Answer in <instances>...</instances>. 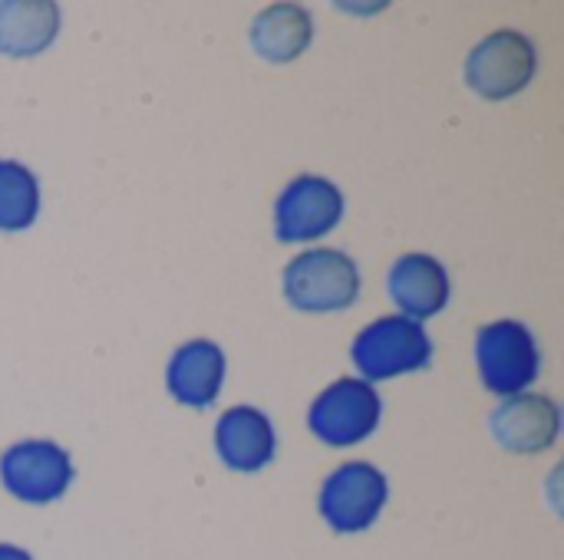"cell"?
<instances>
[{"instance_id": "1", "label": "cell", "mask_w": 564, "mask_h": 560, "mask_svg": "<svg viewBox=\"0 0 564 560\" xmlns=\"http://www.w3.org/2000/svg\"><path fill=\"white\" fill-rule=\"evenodd\" d=\"M360 294L357 264L334 248H314L284 267V297L304 314L347 310Z\"/></svg>"}, {"instance_id": "2", "label": "cell", "mask_w": 564, "mask_h": 560, "mask_svg": "<svg viewBox=\"0 0 564 560\" xmlns=\"http://www.w3.org/2000/svg\"><path fill=\"white\" fill-rule=\"evenodd\" d=\"M539 69L535 43L519 30H496L479 40L466 59V83L476 96L502 102L519 96Z\"/></svg>"}, {"instance_id": "3", "label": "cell", "mask_w": 564, "mask_h": 560, "mask_svg": "<svg viewBox=\"0 0 564 560\" xmlns=\"http://www.w3.org/2000/svg\"><path fill=\"white\" fill-rule=\"evenodd\" d=\"M390 498L387 475L370 462H344L321 485V518L337 535H360L377 525Z\"/></svg>"}, {"instance_id": "4", "label": "cell", "mask_w": 564, "mask_h": 560, "mask_svg": "<svg viewBox=\"0 0 564 560\" xmlns=\"http://www.w3.org/2000/svg\"><path fill=\"white\" fill-rule=\"evenodd\" d=\"M476 363L486 389L499 396L525 393L539 376V343L532 330L519 320H496L476 337Z\"/></svg>"}, {"instance_id": "5", "label": "cell", "mask_w": 564, "mask_h": 560, "mask_svg": "<svg viewBox=\"0 0 564 560\" xmlns=\"http://www.w3.org/2000/svg\"><path fill=\"white\" fill-rule=\"evenodd\" d=\"M433 343L416 320L380 317L354 340V363L367 380H393L430 363Z\"/></svg>"}, {"instance_id": "6", "label": "cell", "mask_w": 564, "mask_h": 560, "mask_svg": "<svg viewBox=\"0 0 564 560\" xmlns=\"http://www.w3.org/2000/svg\"><path fill=\"white\" fill-rule=\"evenodd\" d=\"M380 413V393L367 380H337L314 399L307 426L327 446H357L377 432Z\"/></svg>"}, {"instance_id": "7", "label": "cell", "mask_w": 564, "mask_h": 560, "mask_svg": "<svg viewBox=\"0 0 564 560\" xmlns=\"http://www.w3.org/2000/svg\"><path fill=\"white\" fill-rule=\"evenodd\" d=\"M0 482L26 505H50L66 495L73 482V459L50 439H26L3 452Z\"/></svg>"}, {"instance_id": "8", "label": "cell", "mask_w": 564, "mask_h": 560, "mask_svg": "<svg viewBox=\"0 0 564 560\" xmlns=\"http://www.w3.org/2000/svg\"><path fill=\"white\" fill-rule=\"evenodd\" d=\"M344 218V195L321 175H297L274 201V238L284 244L317 241Z\"/></svg>"}, {"instance_id": "9", "label": "cell", "mask_w": 564, "mask_h": 560, "mask_svg": "<svg viewBox=\"0 0 564 560\" xmlns=\"http://www.w3.org/2000/svg\"><path fill=\"white\" fill-rule=\"evenodd\" d=\"M492 439L516 455H539L555 446L562 432V409L552 396L542 393H516L506 396L492 419H489Z\"/></svg>"}, {"instance_id": "10", "label": "cell", "mask_w": 564, "mask_h": 560, "mask_svg": "<svg viewBox=\"0 0 564 560\" xmlns=\"http://www.w3.org/2000/svg\"><path fill=\"white\" fill-rule=\"evenodd\" d=\"M215 449L231 472H261L278 452V436L261 409L235 406L215 426Z\"/></svg>"}, {"instance_id": "11", "label": "cell", "mask_w": 564, "mask_h": 560, "mask_svg": "<svg viewBox=\"0 0 564 560\" xmlns=\"http://www.w3.org/2000/svg\"><path fill=\"white\" fill-rule=\"evenodd\" d=\"M390 294L397 307L403 310L400 317L406 320H426L436 317L446 300H449V274L433 254H403L390 267Z\"/></svg>"}, {"instance_id": "12", "label": "cell", "mask_w": 564, "mask_h": 560, "mask_svg": "<svg viewBox=\"0 0 564 560\" xmlns=\"http://www.w3.org/2000/svg\"><path fill=\"white\" fill-rule=\"evenodd\" d=\"M165 383H169V393L182 406H195V409L212 406L218 399V393H221V383H225V353H221V347L212 343V340L182 343L169 360Z\"/></svg>"}, {"instance_id": "13", "label": "cell", "mask_w": 564, "mask_h": 560, "mask_svg": "<svg viewBox=\"0 0 564 560\" xmlns=\"http://www.w3.org/2000/svg\"><path fill=\"white\" fill-rule=\"evenodd\" d=\"M59 33V7L53 0H3L0 3V53L36 56Z\"/></svg>"}, {"instance_id": "14", "label": "cell", "mask_w": 564, "mask_h": 560, "mask_svg": "<svg viewBox=\"0 0 564 560\" xmlns=\"http://www.w3.org/2000/svg\"><path fill=\"white\" fill-rule=\"evenodd\" d=\"M314 36V20L297 3H271L251 23V46L268 63L297 59Z\"/></svg>"}, {"instance_id": "15", "label": "cell", "mask_w": 564, "mask_h": 560, "mask_svg": "<svg viewBox=\"0 0 564 560\" xmlns=\"http://www.w3.org/2000/svg\"><path fill=\"white\" fill-rule=\"evenodd\" d=\"M40 185L20 162H0V231H23L36 221Z\"/></svg>"}, {"instance_id": "16", "label": "cell", "mask_w": 564, "mask_h": 560, "mask_svg": "<svg viewBox=\"0 0 564 560\" xmlns=\"http://www.w3.org/2000/svg\"><path fill=\"white\" fill-rule=\"evenodd\" d=\"M0 560H33L23 548H17V545H0Z\"/></svg>"}]
</instances>
